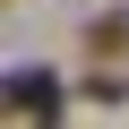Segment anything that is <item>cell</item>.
<instances>
[{
	"label": "cell",
	"mask_w": 129,
	"mask_h": 129,
	"mask_svg": "<svg viewBox=\"0 0 129 129\" xmlns=\"http://www.w3.org/2000/svg\"><path fill=\"white\" fill-rule=\"evenodd\" d=\"M86 52H103V60H120V52H129V9H103V17L86 26Z\"/></svg>",
	"instance_id": "2"
},
{
	"label": "cell",
	"mask_w": 129,
	"mask_h": 129,
	"mask_svg": "<svg viewBox=\"0 0 129 129\" xmlns=\"http://www.w3.org/2000/svg\"><path fill=\"white\" fill-rule=\"evenodd\" d=\"M9 112H17V120H52V112H60V86L35 69V60H17V69H9Z\"/></svg>",
	"instance_id": "1"
}]
</instances>
